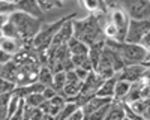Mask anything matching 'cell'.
Returning <instances> with one entry per match:
<instances>
[{"mask_svg":"<svg viewBox=\"0 0 150 120\" xmlns=\"http://www.w3.org/2000/svg\"><path fill=\"white\" fill-rule=\"evenodd\" d=\"M68 102H66V99L65 98H62L60 95H57V96H54L53 99H50V101H45L44 102V105L41 107V110L44 111V114L45 116H48V117H57L59 116V113L63 110V107L66 105Z\"/></svg>","mask_w":150,"mask_h":120,"instance_id":"obj_8","label":"cell"},{"mask_svg":"<svg viewBox=\"0 0 150 120\" xmlns=\"http://www.w3.org/2000/svg\"><path fill=\"white\" fill-rule=\"evenodd\" d=\"M45 102V98L42 96V93H33V95H29L27 98H24V104H26L27 108H41Z\"/></svg>","mask_w":150,"mask_h":120,"instance_id":"obj_19","label":"cell"},{"mask_svg":"<svg viewBox=\"0 0 150 120\" xmlns=\"http://www.w3.org/2000/svg\"><path fill=\"white\" fill-rule=\"evenodd\" d=\"M11 96H12V93H8V95H2V96H0V120H8Z\"/></svg>","mask_w":150,"mask_h":120,"instance_id":"obj_21","label":"cell"},{"mask_svg":"<svg viewBox=\"0 0 150 120\" xmlns=\"http://www.w3.org/2000/svg\"><path fill=\"white\" fill-rule=\"evenodd\" d=\"M116 83H117V77L105 80L102 83V86L99 87V90L96 92V96L99 98H108V99H114V89H116Z\"/></svg>","mask_w":150,"mask_h":120,"instance_id":"obj_14","label":"cell"},{"mask_svg":"<svg viewBox=\"0 0 150 120\" xmlns=\"http://www.w3.org/2000/svg\"><path fill=\"white\" fill-rule=\"evenodd\" d=\"M132 84L128 81H123V80H117L116 83V89H114V101L119 102H125L128 98V95L131 92Z\"/></svg>","mask_w":150,"mask_h":120,"instance_id":"obj_16","label":"cell"},{"mask_svg":"<svg viewBox=\"0 0 150 120\" xmlns=\"http://www.w3.org/2000/svg\"><path fill=\"white\" fill-rule=\"evenodd\" d=\"M53 80H54V72L48 66H41L39 74H38V83H41L45 87H53Z\"/></svg>","mask_w":150,"mask_h":120,"instance_id":"obj_18","label":"cell"},{"mask_svg":"<svg viewBox=\"0 0 150 120\" xmlns=\"http://www.w3.org/2000/svg\"><path fill=\"white\" fill-rule=\"evenodd\" d=\"M149 68H150V63L128 65V66H125L123 71H120L116 77H117V80H123V81H128V83L134 84V83L143 81V78H144Z\"/></svg>","mask_w":150,"mask_h":120,"instance_id":"obj_6","label":"cell"},{"mask_svg":"<svg viewBox=\"0 0 150 120\" xmlns=\"http://www.w3.org/2000/svg\"><path fill=\"white\" fill-rule=\"evenodd\" d=\"M12 60H14V57H12V56H9L8 53H5L3 50H0V65H2V66H5L6 63L12 62Z\"/></svg>","mask_w":150,"mask_h":120,"instance_id":"obj_29","label":"cell"},{"mask_svg":"<svg viewBox=\"0 0 150 120\" xmlns=\"http://www.w3.org/2000/svg\"><path fill=\"white\" fill-rule=\"evenodd\" d=\"M66 120H86V116H84V113H83V110L80 108L78 111H75L71 117H68Z\"/></svg>","mask_w":150,"mask_h":120,"instance_id":"obj_30","label":"cell"},{"mask_svg":"<svg viewBox=\"0 0 150 120\" xmlns=\"http://www.w3.org/2000/svg\"><path fill=\"white\" fill-rule=\"evenodd\" d=\"M126 114H125V108H123V102L119 101H112L111 108L105 117V120H125Z\"/></svg>","mask_w":150,"mask_h":120,"instance_id":"obj_17","label":"cell"},{"mask_svg":"<svg viewBox=\"0 0 150 120\" xmlns=\"http://www.w3.org/2000/svg\"><path fill=\"white\" fill-rule=\"evenodd\" d=\"M2 72H3V66L0 65V77H2Z\"/></svg>","mask_w":150,"mask_h":120,"instance_id":"obj_33","label":"cell"},{"mask_svg":"<svg viewBox=\"0 0 150 120\" xmlns=\"http://www.w3.org/2000/svg\"><path fill=\"white\" fill-rule=\"evenodd\" d=\"M66 72L65 71H62V72H57V74H54V80H53V89L60 93V92H63L65 86H66Z\"/></svg>","mask_w":150,"mask_h":120,"instance_id":"obj_20","label":"cell"},{"mask_svg":"<svg viewBox=\"0 0 150 120\" xmlns=\"http://www.w3.org/2000/svg\"><path fill=\"white\" fill-rule=\"evenodd\" d=\"M0 38H2V33H0Z\"/></svg>","mask_w":150,"mask_h":120,"instance_id":"obj_35","label":"cell"},{"mask_svg":"<svg viewBox=\"0 0 150 120\" xmlns=\"http://www.w3.org/2000/svg\"><path fill=\"white\" fill-rule=\"evenodd\" d=\"M101 6H102V3L101 2H96V0H86V2H84V8L87 11H90V12L99 11V9H101Z\"/></svg>","mask_w":150,"mask_h":120,"instance_id":"obj_26","label":"cell"},{"mask_svg":"<svg viewBox=\"0 0 150 120\" xmlns=\"http://www.w3.org/2000/svg\"><path fill=\"white\" fill-rule=\"evenodd\" d=\"M17 8L20 12H23V14H26L32 18H36V20L44 18V12L41 11L39 3L33 2V0H21V2H17Z\"/></svg>","mask_w":150,"mask_h":120,"instance_id":"obj_9","label":"cell"},{"mask_svg":"<svg viewBox=\"0 0 150 120\" xmlns=\"http://www.w3.org/2000/svg\"><path fill=\"white\" fill-rule=\"evenodd\" d=\"M129 107L141 120H150V98L132 102V104H129Z\"/></svg>","mask_w":150,"mask_h":120,"instance_id":"obj_12","label":"cell"},{"mask_svg":"<svg viewBox=\"0 0 150 120\" xmlns=\"http://www.w3.org/2000/svg\"><path fill=\"white\" fill-rule=\"evenodd\" d=\"M68 50H69L71 56H89L90 47L86 45L83 41H80L77 38H72L68 44Z\"/></svg>","mask_w":150,"mask_h":120,"instance_id":"obj_15","label":"cell"},{"mask_svg":"<svg viewBox=\"0 0 150 120\" xmlns=\"http://www.w3.org/2000/svg\"><path fill=\"white\" fill-rule=\"evenodd\" d=\"M104 48H105V41L102 42H98L95 45L90 47L89 50V60L93 66V71L96 72L98 66H99V62H101V57H102V53H104Z\"/></svg>","mask_w":150,"mask_h":120,"instance_id":"obj_13","label":"cell"},{"mask_svg":"<svg viewBox=\"0 0 150 120\" xmlns=\"http://www.w3.org/2000/svg\"><path fill=\"white\" fill-rule=\"evenodd\" d=\"M108 48H112L120 54L125 65H141L150 60V53L144 47L138 44H126V42H116V41H105Z\"/></svg>","mask_w":150,"mask_h":120,"instance_id":"obj_1","label":"cell"},{"mask_svg":"<svg viewBox=\"0 0 150 120\" xmlns=\"http://www.w3.org/2000/svg\"><path fill=\"white\" fill-rule=\"evenodd\" d=\"M122 8L126 11L129 20L150 21V2H125Z\"/></svg>","mask_w":150,"mask_h":120,"instance_id":"obj_4","label":"cell"},{"mask_svg":"<svg viewBox=\"0 0 150 120\" xmlns=\"http://www.w3.org/2000/svg\"><path fill=\"white\" fill-rule=\"evenodd\" d=\"M150 32V21H137L131 20L128 26V33H126V44H138L141 39Z\"/></svg>","mask_w":150,"mask_h":120,"instance_id":"obj_7","label":"cell"},{"mask_svg":"<svg viewBox=\"0 0 150 120\" xmlns=\"http://www.w3.org/2000/svg\"><path fill=\"white\" fill-rule=\"evenodd\" d=\"M38 3H39V8H41V11L44 12V14L47 11H51L54 8H62L63 6L62 2H38Z\"/></svg>","mask_w":150,"mask_h":120,"instance_id":"obj_25","label":"cell"},{"mask_svg":"<svg viewBox=\"0 0 150 120\" xmlns=\"http://www.w3.org/2000/svg\"><path fill=\"white\" fill-rule=\"evenodd\" d=\"M14 26L17 27L18 33H20V38L21 41L26 44V42H32L35 39V36L41 32L42 26H41V20H36V18H32L23 12L17 11L11 15V20H9Z\"/></svg>","mask_w":150,"mask_h":120,"instance_id":"obj_2","label":"cell"},{"mask_svg":"<svg viewBox=\"0 0 150 120\" xmlns=\"http://www.w3.org/2000/svg\"><path fill=\"white\" fill-rule=\"evenodd\" d=\"M59 93L53 89V87H45V90L42 92V96L45 98V101H50V99H53L54 96H57Z\"/></svg>","mask_w":150,"mask_h":120,"instance_id":"obj_28","label":"cell"},{"mask_svg":"<svg viewBox=\"0 0 150 120\" xmlns=\"http://www.w3.org/2000/svg\"><path fill=\"white\" fill-rule=\"evenodd\" d=\"M17 2H6V0H0V15H12L17 12Z\"/></svg>","mask_w":150,"mask_h":120,"instance_id":"obj_22","label":"cell"},{"mask_svg":"<svg viewBox=\"0 0 150 120\" xmlns=\"http://www.w3.org/2000/svg\"><path fill=\"white\" fill-rule=\"evenodd\" d=\"M9 20H11V15H0V33H2L5 26L9 23Z\"/></svg>","mask_w":150,"mask_h":120,"instance_id":"obj_32","label":"cell"},{"mask_svg":"<svg viewBox=\"0 0 150 120\" xmlns=\"http://www.w3.org/2000/svg\"><path fill=\"white\" fill-rule=\"evenodd\" d=\"M111 104H112V102H111ZM111 104L102 107L101 110L95 111L92 116H89L86 120H105V117H107V114H108V111H110V108H111Z\"/></svg>","mask_w":150,"mask_h":120,"instance_id":"obj_24","label":"cell"},{"mask_svg":"<svg viewBox=\"0 0 150 120\" xmlns=\"http://www.w3.org/2000/svg\"><path fill=\"white\" fill-rule=\"evenodd\" d=\"M74 71H75V74H77L78 80H80V81H83V83L87 80V77H89V74H90L89 71H86V69H83V68H75Z\"/></svg>","mask_w":150,"mask_h":120,"instance_id":"obj_27","label":"cell"},{"mask_svg":"<svg viewBox=\"0 0 150 120\" xmlns=\"http://www.w3.org/2000/svg\"><path fill=\"white\" fill-rule=\"evenodd\" d=\"M110 21L114 24L119 30V36H117V41L116 42H125L126 41V33H128V26H129V17L126 14V11L123 8H112L111 11V15H110Z\"/></svg>","mask_w":150,"mask_h":120,"instance_id":"obj_5","label":"cell"},{"mask_svg":"<svg viewBox=\"0 0 150 120\" xmlns=\"http://www.w3.org/2000/svg\"><path fill=\"white\" fill-rule=\"evenodd\" d=\"M15 90H17V84H14V83H11V81L0 77V96L8 95V93H14Z\"/></svg>","mask_w":150,"mask_h":120,"instance_id":"obj_23","label":"cell"},{"mask_svg":"<svg viewBox=\"0 0 150 120\" xmlns=\"http://www.w3.org/2000/svg\"><path fill=\"white\" fill-rule=\"evenodd\" d=\"M45 120H54L53 117H48V116H45Z\"/></svg>","mask_w":150,"mask_h":120,"instance_id":"obj_34","label":"cell"},{"mask_svg":"<svg viewBox=\"0 0 150 120\" xmlns=\"http://www.w3.org/2000/svg\"><path fill=\"white\" fill-rule=\"evenodd\" d=\"M140 45H141V47H144V48H146V50H147V51L150 50V32H149V33H147V35L144 36V38L141 39V42H140Z\"/></svg>","mask_w":150,"mask_h":120,"instance_id":"obj_31","label":"cell"},{"mask_svg":"<svg viewBox=\"0 0 150 120\" xmlns=\"http://www.w3.org/2000/svg\"><path fill=\"white\" fill-rule=\"evenodd\" d=\"M125 120H129V119H125Z\"/></svg>","mask_w":150,"mask_h":120,"instance_id":"obj_36","label":"cell"},{"mask_svg":"<svg viewBox=\"0 0 150 120\" xmlns=\"http://www.w3.org/2000/svg\"><path fill=\"white\" fill-rule=\"evenodd\" d=\"M23 42L18 41V39H14V38H5V36H2L0 38V50H3L5 53H8L9 56L15 57L17 54L21 53L23 50Z\"/></svg>","mask_w":150,"mask_h":120,"instance_id":"obj_10","label":"cell"},{"mask_svg":"<svg viewBox=\"0 0 150 120\" xmlns=\"http://www.w3.org/2000/svg\"><path fill=\"white\" fill-rule=\"evenodd\" d=\"M74 17L75 15L72 14L71 17H65V18H60L59 21H54L51 24H47V26L42 27L41 32L35 36V39L32 41V47L35 48L36 51H39V53H44V51L47 53L48 48L51 47V44H53V39L56 38V35L62 29V26H63L68 20H71Z\"/></svg>","mask_w":150,"mask_h":120,"instance_id":"obj_3","label":"cell"},{"mask_svg":"<svg viewBox=\"0 0 150 120\" xmlns=\"http://www.w3.org/2000/svg\"><path fill=\"white\" fill-rule=\"evenodd\" d=\"M114 99H108V98H99V96H95V98H92L89 102H87L84 107H81V110H83V113H84V116H86V119L89 117V116H92L95 111H98V110H101L102 107H105V105H108V104H111Z\"/></svg>","mask_w":150,"mask_h":120,"instance_id":"obj_11","label":"cell"}]
</instances>
